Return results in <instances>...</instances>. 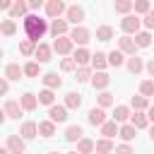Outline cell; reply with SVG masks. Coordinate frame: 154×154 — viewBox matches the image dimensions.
Instances as JSON below:
<instances>
[{"label": "cell", "mask_w": 154, "mask_h": 154, "mask_svg": "<svg viewBox=\"0 0 154 154\" xmlns=\"http://www.w3.org/2000/svg\"><path fill=\"white\" fill-rule=\"evenodd\" d=\"M24 31H26V38H31L34 43H38V38H43V34L48 31V24L38 14H26L24 17Z\"/></svg>", "instance_id": "6da1fadb"}, {"label": "cell", "mask_w": 154, "mask_h": 154, "mask_svg": "<svg viewBox=\"0 0 154 154\" xmlns=\"http://www.w3.org/2000/svg\"><path fill=\"white\" fill-rule=\"evenodd\" d=\"M51 51H55L58 55H70V51H72V38H70V36H65V34L55 36V41H53V48H51Z\"/></svg>", "instance_id": "7a4b0ae2"}, {"label": "cell", "mask_w": 154, "mask_h": 154, "mask_svg": "<svg viewBox=\"0 0 154 154\" xmlns=\"http://www.w3.org/2000/svg\"><path fill=\"white\" fill-rule=\"evenodd\" d=\"M70 38H72V43L87 46V43H89V38H91V34H89V29H84V26H77V24H75V29L70 31Z\"/></svg>", "instance_id": "3957f363"}, {"label": "cell", "mask_w": 154, "mask_h": 154, "mask_svg": "<svg viewBox=\"0 0 154 154\" xmlns=\"http://www.w3.org/2000/svg\"><path fill=\"white\" fill-rule=\"evenodd\" d=\"M120 29L125 31V34H135L137 29H140V19H137V14H125L123 19H120Z\"/></svg>", "instance_id": "277c9868"}, {"label": "cell", "mask_w": 154, "mask_h": 154, "mask_svg": "<svg viewBox=\"0 0 154 154\" xmlns=\"http://www.w3.org/2000/svg\"><path fill=\"white\" fill-rule=\"evenodd\" d=\"M65 22H72V24H79L82 19H84V10L79 7V5H70V7H65Z\"/></svg>", "instance_id": "5b68a950"}, {"label": "cell", "mask_w": 154, "mask_h": 154, "mask_svg": "<svg viewBox=\"0 0 154 154\" xmlns=\"http://www.w3.org/2000/svg\"><path fill=\"white\" fill-rule=\"evenodd\" d=\"M89 82H91V87H94V89H106V87H108V82H111V77H108L103 70H96V72L89 77Z\"/></svg>", "instance_id": "8992f818"}, {"label": "cell", "mask_w": 154, "mask_h": 154, "mask_svg": "<svg viewBox=\"0 0 154 154\" xmlns=\"http://www.w3.org/2000/svg\"><path fill=\"white\" fill-rule=\"evenodd\" d=\"M65 12V2L63 0H46V14L53 19V17H60Z\"/></svg>", "instance_id": "52a82bcc"}, {"label": "cell", "mask_w": 154, "mask_h": 154, "mask_svg": "<svg viewBox=\"0 0 154 154\" xmlns=\"http://www.w3.org/2000/svg\"><path fill=\"white\" fill-rule=\"evenodd\" d=\"M24 149H26L24 137H17V135H10V137H7V152H12V154H22Z\"/></svg>", "instance_id": "ba28073f"}, {"label": "cell", "mask_w": 154, "mask_h": 154, "mask_svg": "<svg viewBox=\"0 0 154 154\" xmlns=\"http://www.w3.org/2000/svg\"><path fill=\"white\" fill-rule=\"evenodd\" d=\"M118 51H120V53H125V55H132V53L137 51V46H135V41L125 34V36H120V38H118Z\"/></svg>", "instance_id": "9c48e42d"}, {"label": "cell", "mask_w": 154, "mask_h": 154, "mask_svg": "<svg viewBox=\"0 0 154 154\" xmlns=\"http://www.w3.org/2000/svg\"><path fill=\"white\" fill-rule=\"evenodd\" d=\"M48 116H51L53 123H63V120H67V108H65V106H55V103H51Z\"/></svg>", "instance_id": "30bf717a"}, {"label": "cell", "mask_w": 154, "mask_h": 154, "mask_svg": "<svg viewBox=\"0 0 154 154\" xmlns=\"http://www.w3.org/2000/svg\"><path fill=\"white\" fill-rule=\"evenodd\" d=\"M2 111H5V118H12V120H19V116H22V106H19V101H7Z\"/></svg>", "instance_id": "8fae6325"}, {"label": "cell", "mask_w": 154, "mask_h": 154, "mask_svg": "<svg viewBox=\"0 0 154 154\" xmlns=\"http://www.w3.org/2000/svg\"><path fill=\"white\" fill-rule=\"evenodd\" d=\"M132 41H135V46H137V48H147V46L152 43V34H149V29H147V31H140V29H137Z\"/></svg>", "instance_id": "7c38bea8"}, {"label": "cell", "mask_w": 154, "mask_h": 154, "mask_svg": "<svg viewBox=\"0 0 154 154\" xmlns=\"http://www.w3.org/2000/svg\"><path fill=\"white\" fill-rule=\"evenodd\" d=\"M26 2L24 0H12V5H10V17L14 19V17H24L26 14Z\"/></svg>", "instance_id": "4fadbf2b"}, {"label": "cell", "mask_w": 154, "mask_h": 154, "mask_svg": "<svg viewBox=\"0 0 154 154\" xmlns=\"http://www.w3.org/2000/svg\"><path fill=\"white\" fill-rule=\"evenodd\" d=\"M51 34L53 36H60V34H67V22L65 19H58V17H53V22H51Z\"/></svg>", "instance_id": "5bb4252c"}, {"label": "cell", "mask_w": 154, "mask_h": 154, "mask_svg": "<svg viewBox=\"0 0 154 154\" xmlns=\"http://www.w3.org/2000/svg\"><path fill=\"white\" fill-rule=\"evenodd\" d=\"M34 55L38 58V63H48V60H51V46H46V43H36Z\"/></svg>", "instance_id": "9a60e30c"}, {"label": "cell", "mask_w": 154, "mask_h": 154, "mask_svg": "<svg viewBox=\"0 0 154 154\" xmlns=\"http://www.w3.org/2000/svg\"><path fill=\"white\" fill-rule=\"evenodd\" d=\"M36 130H38V135H43V137H53V135H55V123L48 118V120L38 123V125H36Z\"/></svg>", "instance_id": "2e32d148"}, {"label": "cell", "mask_w": 154, "mask_h": 154, "mask_svg": "<svg viewBox=\"0 0 154 154\" xmlns=\"http://www.w3.org/2000/svg\"><path fill=\"white\" fill-rule=\"evenodd\" d=\"M19 135H22L24 140H34V137L38 135V130H36V123H34V120H26V123L22 125V130H19Z\"/></svg>", "instance_id": "e0dca14e"}, {"label": "cell", "mask_w": 154, "mask_h": 154, "mask_svg": "<svg viewBox=\"0 0 154 154\" xmlns=\"http://www.w3.org/2000/svg\"><path fill=\"white\" fill-rule=\"evenodd\" d=\"M99 128H101V135L103 137H116L118 135V123L116 120H103Z\"/></svg>", "instance_id": "ac0fdd59"}, {"label": "cell", "mask_w": 154, "mask_h": 154, "mask_svg": "<svg viewBox=\"0 0 154 154\" xmlns=\"http://www.w3.org/2000/svg\"><path fill=\"white\" fill-rule=\"evenodd\" d=\"M128 70H130L132 75H140V72L144 70V63H142V58H137V55L132 53V55L128 58Z\"/></svg>", "instance_id": "d6986e66"}, {"label": "cell", "mask_w": 154, "mask_h": 154, "mask_svg": "<svg viewBox=\"0 0 154 154\" xmlns=\"http://www.w3.org/2000/svg\"><path fill=\"white\" fill-rule=\"evenodd\" d=\"M24 72H22V67L17 65V63H10L7 67H5V77L7 79H12V82H19V77H22Z\"/></svg>", "instance_id": "ffe728a7"}, {"label": "cell", "mask_w": 154, "mask_h": 154, "mask_svg": "<svg viewBox=\"0 0 154 154\" xmlns=\"http://www.w3.org/2000/svg\"><path fill=\"white\" fill-rule=\"evenodd\" d=\"M41 79H43V84H46L48 89H58V87L63 84V79L58 77V72H46V75H43Z\"/></svg>", "instance_id": "44dd1931"}, {"label": "cell", "mask_w": 154, "mask_h": 154, "mask_svg": "<svg viewBox=\"0 0 154 154\" xmlns=\"http://www.w3.org/2000/svg\"><path fill=\"white\" fill-rule=\"evenodd\" d=\"M19 106H22V111H34V108L38 106V101H36V96H34V94H29V91H26V94L19 99Z\"/></svg>", "instance_id": "7402d4cb"}, {"label": "cell", "mask_w": 154, "mask_h": 154, "mask_svg": "<svg viewBox=\"0 0 154 154\" xmlns=\"http://www.w3.org/2000/svg\"><path fill=\"white\" fill-rule=\"evenodd\" d=\"M87 118H89V123H91V125H101V123L106 120V111H103L101 106H99V108H91Z\"/></svg>", "instance_id": "603a6c76"}, {"label": "cell", "mask_w": 154, "mask_h": 154, "mask_svg": "<svg viewBox=\"0 0 154 154\" xmlns=\"http://www.w3.org/2000/svg\"><path fill=\"white\" fill-rule=\"evenodd\" d=\"M89 58H91V53L82 46V48H77L75 51V55H72V60H75V65H87L89 63Z\"/></svg>", "instance_id": "cb8c5ba5"}, {"label": "cell", "mask_w": 154, "mask_h": 154, "mask_svg": "<svg viewBox=\"0 0 154 154\" xmlns=\"http://www.w3.org/2000/svg\"><path fill=\"white\" fill-rule=\"evenodd\" d=\"M106 63L113 65V67H120V65L125 63V53H120V51H111V53L106 55Z\"/></svg>", "instance_id": "d4e9b609"}, {"label": "cell", "mask_w": 154, "mask_h": 154, "mask_svg": "<svg viewBox=\"0 0 154 154\" xmlns=\"http://www.w3.org/2000/svg\"><path fill=\"white\" fill-rule=\"evenodd\" d=\"M36 101L38 103H43V106H51L53 101H55V94H53V89H43V91H38V96H36Z\"/></svg>", "instance_id": "484cf974"}, {"label": "cell", "mask_w": 154, "mask_h": 154, "mask_svg": "<svg viewBox=\"0 0 154 154\" xmlns=\"http://www.w3.org/2000/svg\"><path fill=\"white\" fill-rule=\"evenodd\" d=\"M130 118H132L130 123H132V125H135L137 130L147 128V123H149V120H147V113H144V111H135V116H130Z\"/></svg>", "instance_id": "4316f807"}, {"label": "cell", "mask_w": 154, "mask_h": 154, "mask_svg": "<svg viewBox=\"0 0 154 154\" xmlns=\"http://www.w3.org/2000/svg\"><path fill=\"white\" fill-rule=\"evenodd\" d=\"M77 152H82V154H89V152H94V140H89V137H79L77 140Z\"/></svg>", "instance_id": "83f0119b"}, {"label": "cell", "mask_w": 154, "mask_h": 154, "mask_svg": "<svg viewBox=\"0 0 154 154\" xmlns=\"http://www.w3.org/2000/svg\"><path fill=\"white\" fill-rule=\"evenodd\" d=\"M14 31H17L14 19H2V22H0V34H2V36H12Z\"/></svg>", "instance_id": "f1b7e54d"}, {"label": "cell", "mask_w": 154, "mask_h": 154, "mask_svg": "<svg viewBox=\"0 0 154 154\" xmlns=\"http://www.w3.org/2000/svg\"><path fill=\"white\" fill-rule=\"evenodd\" d=\"M130 118V108L128 106H116V111H113V120L116 123H125Z\"/></svg>", "instance_id": "f546056e"}, {"label": "cell", "mask_w": 154, "mask_h": 154, "mask_svg": "<svg viewBox=\"0 0 154 154\" xmlns=\"http://www.w3.org/2000/svg\"><path fill=\"white\" fill-rule=\"evenodd\" d=\"M82 135H84V132H82V128H79V125H70V128L65 130V140H67V142H77Z\"/></svg>", "instance_id": "4dcf8cb0"}, {"label": "cell", "mask_w": 154, "mask_h": 154, "mask_svg": "<svg viewBox=\"0 0 154 154\" xmlns=\"http://www.w3.org/2000/svg\"><path fill=\"white\" fill-rule=\"evenodd\" d=\"M135 132H137V128H135L132 123H128V125H120V128H118V135H120L123 140H135Z\"/></svg>", "instance_id": "1f68e13d"}, {"label": "cell", "mask_w": 154, "mask_h": 154, "mask_svg": "<svg viewBox=\"0 0 154 154\" xmlns=\"http://www.w3.org/2000/svg\"><path fill=\"white\" fill-rule=\"evenodd\" d=\"M113 142H111V137H101V140H96L94 142V149L96 152H113Z\"/></svg>", "instance_id": "d6a6232c"}, {"label": "cell", "mask_w": 154, "mask_h": 154, "mask_svg": "<svg viewBox=\"0 0 154 154\" xmlns=\"http://www.w3.org/2000/svg\"><path fill=\"white\" fill-rule=\"evenodd\" d=\"M79 106H82V96L75 94V91H70L65 96V108H79Z\"/></svg>", "instance_id": "836d02e7"}, {"label": "cell", "mask_w": 154, "mask_h": 154, "mask_svg": "<svg viewBox=\"0 0 154 154\" xmlns=\"http://www.w3.org/2000/svg\"><path fill=\"white\" fill-rule=\"evenodd\" d=\"M96 38H99V41H111V38H113V29H111L108 24L99 26V29H96Z\"/></svg>", "instance_id": "e575fe53"}, {"label": "cell", "mask_w": 154, "mask_h": 154, "mask_svg": "<svg viewBox=\"0 0 154 154\" xmlns=\"http://www.w3.org/2000/svg\"><path fill=\"white\" fill-rule=\"evenodd\" d=\"M89 63H91L96 70H103V67L108 65V63H106V53H94V55L89 58Z\"/></svg>", "instance_id": "d590c367"}, {"label": "cell", "mask_w": 154, "mask_h": 154, "mask_svg": "<svg viewBox=\"0 0 154 154\" xmlns=\"http://www.w3.org/2000/svg\"><path fill=\"white\" fill-rule=\"evenodd\" d=\"M34 48H36V43H34L31 38H24V41L19 43V53H22V55H34Z\"/></svg>", "instance_id": "8d00e7d4"}, {"label": "cell", "mask_w": 154, "mask_h": 154, "mask_svg": "<svg viewBox=\"0 0 154 154\" xmlns=\"http://www.w3.org/2000/svg\"><path fill=\"white\" fill-rule=\"evenodd\" d=\"M89 77H91V70H89L87 65H79L77 72H75V79H77V82H89Z\"/></svg>", "instance_id": "74e56055"}, {"label": "cell", "mask_w": 154, "mask_h": 154, "mask_svg": "<svg viewBox=\"0 0 154 154\" xmlns=\"http://www.w3.org/2000/svg\"><path fill=\"white\" fill-rule=\"evenodd\" d=\"M130 106H132L135 111H144V108L149 106V99H147V96H132Z\"/></svg>", "instance_id": "f35d334b"}, {"label": "cell", "mask_w": 154, "mask_h": 154, "mask_svg": "<svg viewBox=\"0 0 154 154\" xmlns=\"http://www.w3.org/2000/svg\"><path fill=\"white\" fill-rule=\"evenodd\" d=\"M38 65H41V63H26V65L22 67V72H24L26 77H38V70H41Z\"/></svg>", "instance_id": "ab89813d"}, {"label": "cell", "mask_w": 154, "mask_h": 154, "mask_svg": "<svg viewBox=\"0 0 154 154\" xmlns=\"http://www.w3.org/2000/svg\"><path fill=\"white\" fill-rule=\"evenodd\" d=\"M130 10H132V0H116V12L128 14Z\"/></svg>", "instance_id": "60d3db41"}, {"label": "cell", "mask_w": 154, "mask_h": 154, "mask_svg": "<svg viewBox=\"0 0 154 154\" xmlns=\"http://www.w3.org/2000/svg\"><path fill=\"white\" fill-rule=\"evenodd\" d=\"M140 91H142V96L149 99V96L154 94V82H152V79H144V82L140 84Z\"/></svg>", "instance_id": "b9f144b4"}, {"label": "cell", "mask_w": 154, "mask_h": 154, "mask_svg": "<svg viewBox=\"0 0 154 154\" xmlns=\"http://www.w3.org/2000/svg\"><path fill=\"white\" fill-rule=\"evenodd\" d=\"M111 103H113V94H111V91H101V94H99V106L106 108V106H111Z\"/></svg>", "instance_id": "7bdbcfd3"}, {"label": "cell", "mask_w": 154, "mask_h": 154, "mask_svg": "<svg viewBox=\"0 0 154 154\" xmlns=\"http://www.w3.org/2000/svg\"><path fill=\"white\" fill-rule=\"evenodd\" d=\"M132 7H135L137 14H144L149 10V0H132Z\"/></svg>", "instance_id": "ee69618b"}, {"label": "cell", "mask_w": 154, "mask_h": 154, "mask_svg": "<svg viewBox=\"0 0 154 154\" xmlns=\"http://www.w3.org/2000/svg\"><path fill=\"white\" fill-rule=\"evenodd\" d=\"M140 24H144V29H154V14H152V10L144 12V19H142Z\"/></svg>", "instance_id": "f6af8a7d"}, {"label": "cell", "mask_w": 154, "mask_h": 154, "mask_svg": "<svg viewBox=\"0 0 154 154\" xmlns=\"http://www.w3.org/2000/svg\"><path fill=\"white\" fill-rule=\"evenodd\" d=\"M60 70H63V72H70V70H75V60H72V58H63V63H60Z\"/></svg>", "instance_id": "bcb514c9"}, {"label": "cell", "mask_w": 154, "mask_h": 154, "mask_svg": "<svg viewBox=\"0 0 154 154\" xmlns=\"http://www.w3.org/2000/svg\"><path fill=\"white\" fill-rule=\"evenodd\" d=\"M41 5H43V0H26V7L29 10H38Z\"/></svg>", "instance_id": "7dc6e473"}, {"label": "cell", "mask_w": 154, "mask_h": 154, "mask_svg": "<svg viewBox=\"0 0 154 154\" xmlns=\"http://www.w3.org/2000/svg\"><path fill=\"white\" fill-rule=\"evenodd\" d=\"M7 89H10L7 79H0V96H5V94H7Z\"/></svg>", "instance_id": "c3c4849f"}, {"label": "cell", "mask_w": 154, "mask_h": 154, "mask_svg": "<svg viewBox=\"0 0 154 154\" xmlns=\"http://www.w3.org/2000/svg\"><path fill=\"white\" fill-rule=\"evenodd\" d=\"M113 149H118V152H132L130 144H118V147H113Z\"/></svg>", "instance_id": "681fc988"}, {"label": "cell", "mask_w": 154, "mask_h": 154, "mask_svg": "<svg viewBox=\"0 0 154 154\" xmlns=\"http://www.w3.org/2000/svg\"><path fill=\"white\" fill-rule=\"evenodd\" d=\"M10 5H12V0H0V10H10Z\"/></svg>", "instance_id": "f907efd6"}, {"label": "cell", "mask_w": 154, "mask_h": 154, "mask_svg": "<svg viewBox=\"0 0 154 154\" xmlns=\"http://www.w3.org/2000/svg\"><path fill=\"white\" fill-rule=\"evenodd\" d=\"M144 67H147V72H149V75H154V63H152V60H149Z\"/></svg>", "instance_id": "816d5d0a"}, {"label": "cell", "mask_w": 154, "mask_h": 154, "mask_svg": "<svg viewBox=\"0 0 154 154\" xmlns=\"http://www.w3.org/2000/svg\"><path fill=\"white\" fill-rule=\"evenodd\" d=\"M2 123H5V111L0 108V125H2Z\"/></svg>", "instance_id": "f5cc1de1"}, {"label": "cell", "mask_w": 154, "mask_h": 154, "mask_svg": "<svg viewBox=\"0 0 154 154\" xmlns=\"http://www.w3.org/2000/svg\"><path fill=\"white\" fill-rule=\"evenodd\" d=\"M5 152H7V147H0V154H5Z\"/></svg>", "instance_id": "db71d44e"}, {"label": "cell", "mask_w": 154, "mask_h": 154, "mask_svg": "<svg viewBox=\"0 0 154 154\" xmlns=\"http://www.w3.org/2000/svg\"><path fill=\"white\" fill-rule=\"evenodd\" d=\"M0 58H2V51H0Z\"/></svg>", "instance_id": "11a10c76"}]
</instances>
